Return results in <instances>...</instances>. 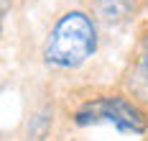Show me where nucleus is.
<instances>
[{
	"instance_id": "obj_1",
	"label": "nucleus",
	"mask_w": 148,
	"mask_h": 141,
	"mask_svg": "<svg viewBox=\"0 0 148 141\" xmlns=\"http://www.w3.org/2000/svg\"><path fill=\"white\" fill-rule=\"evenodd\" d=\"M97 51V26L84 10H69L46 39L44 62L56 69H77Z\"/></svg>"
},
{
	"instance_id": "obj_2",
	"label": "nucleus",
	"mask_w": 148,
	"mask_h": 141,
	"mask_svg": "<svg viewBox=\"0 0 148 141\" xmlns=\"http://www.w3.org/2000/svg\"><path fill=\"white\" fill-rule=\"evenodd\" d=\"M72 121L77 126H97V123H110L120 133H133L143 136L148 131V115L135 100L125 95H105V97H92L82 103L74 110Z\"/></svg>"
},
{
	"instance_id": "obj_3",
	"label": "nucleus",
	"mask_w": 148,
	"mask_h": 141,
	"mask_svg": "<svg viewBox=\"0 0 148 141\" xmlns=\"http://www.w3.org/2000/svg\"><path fill=\"white\" fill-rule=\"evenodd\" d=\"M140 0H92V13L105 23H123L138 10Z\"/></svg>"
},
{
	"instance_id": "obj_4",
	"label": "nucleus",
	"mask_w": 148,
	"mask_h": 141,
	"mask_svg": "<svg viewBox=\"0 0 148 141\" xmlns=\"http://www.w3.org/2000/svg\"><path fill=\"white\" fill-rule=\"evenodd\" d=\"M128 87H130V93H133L135 100L148 103V51L146 49L140 51V57L133 64V72L128 77Z\"/></svg>"
},
{
	"instance_id": "obj_5",
	"label": "nucleus",
	"mask_w": 148,
	"mask_h": 141,
	"mask_svg": "<svg viewBox=\"0 0 148 141\" xmlns=\"http://www.w3.org/2000/svg\"><path fill=\"white\" fill-rule=\"evenodd\" d=\"M49 123H51V118H49V110H44V113H38L36 118H31V131L28 136L33 141H44L46 133H49Z\"/></svg>"
},
{
	"instance_id": "obj_6",
	"label": "nucleus",
	"mask_w": 148,
	"mask_h": 141,
	"mask_svg": "<svg viewBox=\"0 0 148 141\" xmlns=\"http://www.w3.org/2000/svg\"><path fill=\"white\" fill-rule=\"evenodd\" d=\"M143 49L148 51V31H146V36H143Z\"/></svg>"
}]
</instances>
